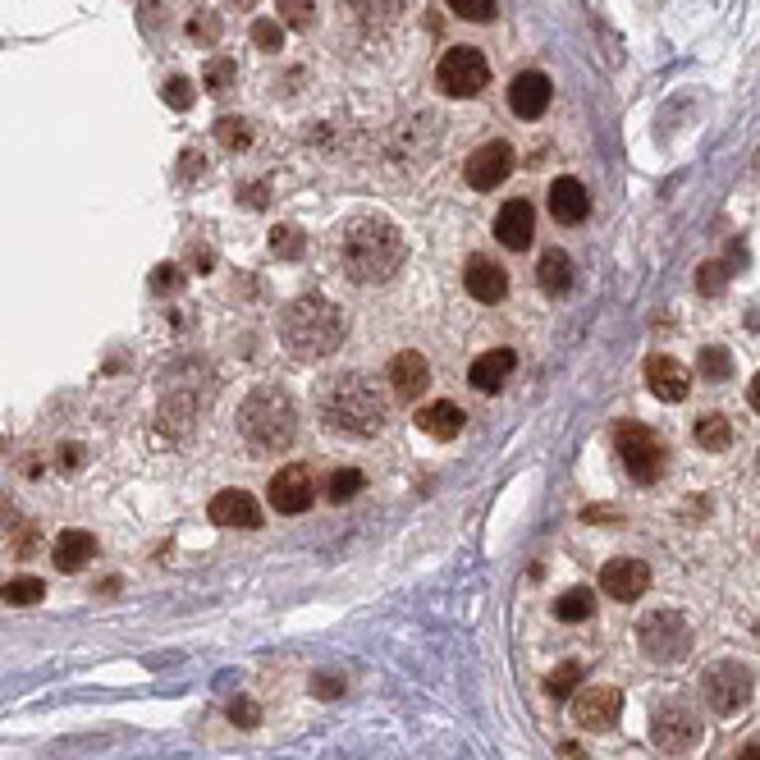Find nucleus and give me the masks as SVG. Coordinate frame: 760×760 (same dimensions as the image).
<instances>
[{"label": "nucleus", "instance_id": "obj_46", "mask_svg": "<svg viewBox=\"0 0 760 760\" xmlns=\"http://www.w3.org/2000/svg\"><path fill=\"white\" fill-rule=\"evenodd\" d=\"M179 161H184V165H179V174H184V179H202V174H207V156L197 152V147H188Z\"/></svg>", "mask_w": 760, "mask_h": 760}, {"label": "nucleus", "instance_id": "obj_32", "mask_svg": "<svg viewBox=\"0 0 760 760\" xmlns=\"http://www.w3.org/2000/svg\"><path fill=\"white\" fill-rule=\"evenodd\" d=\"M202 83H207V92H229V87L239 83V65H234V55H211L207 69H202Z\"/></svg>", "mask_w": 760, "mask_h": 760}, {"label": "nucleus", "instance_id": "obj_2", "mask_svg": "<svg viewBox=\"0 0 760 760\" xmlns=\"http://www.w3.org/2000/svg\"><path fill=\"white\" fill-rule=\"evenodd\" d=\"M316 413L321 426L339 435H376L390 417V403L380 394V385L362 371H344V376H330L316 394Z\"/></svg>", "mask_w": 760, "mask_h": 760}, {"label": "nucleus", "instance_id": "obj_25", "mask_svg": "<svg viewBox=\"0 0 760 760\" xmlns=\"http://www.w3.org/2000/svg\"><path fill=\"white\" fill-rule=\"evenodd\" d=\"M348 5V14L362 23V28H390L403 14V0H339Z\"/></svg>", "mask_w": 760, "mask_h": 760}, {"label": "nucleus", "instance_id": "obj_48", "mask_svg": "<svg viewBox=\"0 0 760 760\" xmlns=\"http://www.w3.org/2000/svg\"><path fill=\"white\" fill-rule=\"evenodd\" d=\"M55 463L65 467V472H78L83 467V445H60V458Z\"/></svg>", "mask_w": 760, "mask_h": 760}, {"label": "nucleus", "instance_id": "obj_44", "mask_svg": "<svg viewBox=\"0 0 760 760\" xmlns=\"http://www.w3.org/2000/svg\"><path fill=\"white\" fill-rule=\"evenodd\" d=\"M344 687H348L344 674H330V669L312 678V696H321V701H335V696H344Z\"/></svg>", "mask_w": 760, "mask_h": 760}, {"label": "nucleus", "instance_id": "obj_20", "mask_svg": "<svg viewBox=\"0 0 760 760\" xmlns=\"http://www.w3.org/2000/svg\"><path fill=\"white\" fill-rule=\"evenodd\" d=\"M463 284L477 303H500V298L509 294V275H504L500 261H490V257H467Z\"/></svg>", "mask_w": 760, "mask_h": 760}, {"label": "nucleus", "instance_id": "obj_13", "mask_svg": "<svg viewBox=\"0 0 760 760\" xmlns=\"http://www.w3.org/2000/svg\"><path fill=\"white\" fill-rule=\"evenodd\" d=\"M646 587H651V568L641 564V559H609V564L600 568V591H605L609 600L632 605V600L646 596Z\"/></svg>", "mask_w": 760, "mask_h": 760}, {"label": "nucleus", "instance_id": "obj_34", "mask_svg": "<svg viewBox=\"0 0 760 760\" xmlns=\"http://www.w3.org/2000/svg\"><path fill=\"white\" fill-rule=\"evenodd\" d=\"M358 490H362V472H358V467H335V472H330L326 495H330V500H335V504L353 500Z\"/></svg>", "mask_w": 760, "mask_h": 760}, {"label": "nucleus", "instance_id": "obj_6", "mask_svg": "<svg viewBox=\"0 0 760 760\" xmlns=\"http://www.w3.org/2000/svg\"><path fill=\"white\" fill-rule=\"evenodd\" d=\"M651 738L664 756H687V751H696V742H701V715L692 710V701H683V696L655 701Z\"/></svg>", "mask_w": 760, "mask_h": 760}, {"label": "nucleus", "instance_id": "obj_45", "mask_svg": "<svg viewBox=\"0 0 760 760\" xmlns=\"http://www.w3.org/2000/svg\"><path fill=\"white\" fill-rule=\"evenodd\" d=\"M266 202H271V184H266V179H257V184L243 188V207L248 211H261Z\"/></svg>", "mask_w": 760, "mask_h": 760}, {"label": "nucleus", "instance_id": "obj_19", "mask_svg": "<svg viewBox=\"0 0 760 760\" xmlns=\"http://www.w3.org/2000/svg\"><path fill=\"white\" fill-rule=\"evenodd\" d=\"M550 216L559 225H582L591 216V197H587V184L564 174V179H554L550 184Z\"/></svg>", "mask_w": 760, "mask_h": 760}, {"label": "nucleus", "instance_id": "obj_41", "mask_svg": "<svg viewBox=\"0 0 760 760\" xmlns=\"http://www.w3.org/2000/svg\"><path fill=\"white\" fill-rule=\"evenodd\" d=\"M161 97H165V106H174V110H188V106H193V97H197V87L188 83L184 74H174L170 83L161 87Z\"/></svg>", "mask_w": 760, "mask_h": 760}, {"label": "nucleus", "instance_id": "obj_29", "mask_svg": "<svg viewBox=\"0 0 760 760\" xmlns=\"http://www.w3.org/2000/svg\"><path fill=\"white\" fill-rule=\"evenodd\" d=\"M216 142L225 147V152H248L252 147V120H243V115L216 120Z\"/></svg>", "mask_w": 760, "mask_h": 760}, {"label": "nucleus", "instance_id": "obj_51", "mask_svg": "<svg viewBox=\"0 0 760 760\" xmlns=\"http://www.w3.org/2000/svg\"><path fill=\"white\" fill-rule=\"evenodd\" d=\"M229 5H234V10H252V5H257V0H229Z\"/></svg>", "mask_w": 760, "mask_h": 760}, {"label": "nucleus", "instance_id": "obj_27", "mask_svg": "<svg viewBox=\"0 0 760 760\" xmlns=\"http://www.w3.org/2000/svg\"><path fill=\"white\" fill-rule=\"evenodd\" d=\"M161 426L170 435H184L188 426H193V417H197V403H193V394H170V399H161Z\"/></svg>", "mask_w": 760, "mask_h": 760}, {"label": "nucleus", "instance_id": "obj_4", "mask_svg": "<svg viewBox=\"0 0 760 760\" xmlns=\"http://www.w3.org/2000/svg\"><path fill=\"white\" fill-rule=\"evenodd\" d=\"M239 431L252 449L280 454V449L294 445V435H298V403L280 385H257L239 408Z\"/></svg>", "mask_w": 760, "mask_h": 760}, {"label": "nucleus", "instance_id": "obj_37", "mask_svg": "<svg viewBox=\"0 0 760 760\" xmlns=\"http://www.w3.org/2000/svg\"><path fill=\"white\" fill-rule=\"evenodd\" d=\"M188 37H193V42H202V46H216L220 42V14L197 10L193 19H188Z\"/></svg>", "mask_w": 760, "mask_h": 760}, {"label": "nucleus", "instance_id": "obj_38", "mask_svg": "<svg viewBox=\"0 0 760 760\" xmlns=\"http://www.w3.org/2000/svg\"><path fill=\"white\" fill-rule=\"evenodd\" d=\"M252 46H257V51H266V55H275L284 46V28L275 19H257V23H252Z\"/></svg>", "mask_w": 760, "mask_h": 760}, {"label": "nucleus", "instance_id": "obj_39", "mask_svg": "<svg viewBox=\"0 0 760 760\" xmlns=\"http://www.w3.org/2000/svg\"><path fill=\"white\" fill-rule=\"evenodd\" d=\"M225 715L234 728H257L261 724V706L252 701V696H234V701L225 706Z\"/></svg>", "mask_w": 760, "mask_h": 760}, {"label": "nucleus", "instance_id": "obj_1", "mask_svg": "<svg viewBox=\"0 0 760 760\" xmlns=\"http://www.w3.org/2000/svg\"><path fill=\"white\" fill-rule=\"evenodd\" d=\"M403 229L390 216H353L339 229V261H344V275L358 284H380L390 280L403 266Z\"/></svg>", "mask_w": 760, "mask_h": 760}, {"label": "nucleus", "instance_id": "obj_10", "mask_svg": "<svg viewBox=\"0 0 760 760\" xmlns=\"http://www.w3.org/2000/svg\"><path fill=\"white\" fill-rule=\"evenodd\" d=\"M623 715V692L619 687H587V692H577L573 696V724L577 728H587V733H605V728H614Z\"/></svg>", "mask_w": 760, "mask_h": 760}, {"label": "nucleus", "instance_id": "obj_14", "mask_svg": "<svg viewBox=\"0 0 760 760\" xmlns=\"http://www.w3.org/2000/svg\"><path fill=\"white\" fill-rule=\"evenodd\" d=\"M207 513L225 532H257L261 527V504L252 500L248 490H220V495H211Z\"/></svg>", "mask_w": 760, "mask_h": 760}, {"label": "nucleus", "instance_id": "obj_33", "mask_svg": "<svg viewBox=\"0 0 760 760\" xmlns=\"http://www.w3.org/2000/svg\"><path fill=\"white\" fill-rule=\"evenodd\" d=\"M42 596H46L42 577H10V582L0 587V600H5V605H37Z\"/></svg>", "mask_w": 760, "mask_h": 760}, {"label": "nucleus", "instance_id": "obj_7", "mask_svg": "<svg viewBox=\"0 0 760 760\" xmlns=\"http://www.w3.org/2000/svg\"><path fill=\"white\" fill-rule=\"evenodd\" d=\"M637 641L655 664H678L692 655V628H687V619L678 609H651L637 623Z\"/></svg>", "mask_w": 760, "mask_h": 760}, {"label": "nucleus", "instance_id": "obj_21", "mask_svg": "<svg viewBox=\"0 0 760 760\" xmlns=\"http://www.w3.org/2000/svg\"><path fill=\"white\" fill-rule=\"evenodd\" d=\"M513 367H518V353H513V348H490V353H481V358L467 367V380H472V390L495 394L504 380L513 376Z\"/></svg>", "mask_w": 760, "mask_h": 760}, {"label": "nucleus", "instance_id": "obj_3", "mask_svg": "<svg viewBox=\"0 0 760 760\" xmlns=\"http://www.w3.org/2000/svg\"><path fill=\"white\" fill-rule=\"evenodd\" d=\"M280 339L289 348V358L298 362H321L344 344V312L330 298L307 294L280 312Z\"/></svg>", "mask_w": 760, "mask_h": 760}, {"label": "nucleus", "instance_id": "obj_30", "mask_svg": "<svg viewBox=\"0 0 760 760\" xmlns=\"http://www.w3.org/2000/svg\"><path fill=\"white\" fill-rule=\"evenodd\" d=\"M303 252H307V234H303V229H294V225H275L271 229V257L298 261Z\"/></svg>", "mask_w": 760, "mask_h": 760}, {"label": "nucleus", "instance_id": "obj_23", "mask_svg": "<svg viewBox=\"0 0 760 760\" xmlns=\"http://www.w3.org/2000/svg\"><path fill=\"white\" fill-rule=\"evenodd\" d=\"M92 554H97V541H92L87 532H78V527L60 532L55 536V545H51V559H55L60 573H83V568L92 564Z\"/></svg>", "mask_w": 760, "mask_h": 760}, {"label": "nucleus", "instance_id": "obj_47", "mask_svg": "<svg viewBox=\"0 0 760 760\" xmlns=\"http://www.w3.org/2000/svg\"><path fill=\"white\" fill-rule=\"evenodd\" d=\"M188 261H193L197 271H211V266H216V252H211L207 243H193V248H188Z\"/></svg>", "mask_w": 760, "mask_h": 760}, {"label": "nucleus", "instance_id": "obj_22", "mask_svg": "<svg viewBox=\"0 0 760 760\" xmlns=\"http://www.w3.org/2000/svg\"><path fill=\"white\" fill-rule=\"evenodd\" d=\"M417 431H426L431 440H454L458 431H463V408H458L454 399H435L426 403V408H417Z\"/></svg>", "mask_w": 760, "mask_h": 760}, {"label": "nucleus", "instance_id": "obj_17", "mask_svg": "<svg viewBox=\"0 0 760 760\" xmlns=\"http://www.w3.org/2000/svg\"><path fill=\"white\" fill-rule=\"evenodd\" d=\"M646 385H651L655 399L683 403L687 390H692V376H687V367L678 358H669V353H651V358H646Z\"/></svg>", "mask_w": 760, "mask_h": 760}, {"label": "nucleus", "instance_id": "obj_9", "mask_svg": "<svg viewBox=\"0 0 760 760\" xmlns=\"http://www.w3.org/2000/svg\"><path fill=\"white\" fill-rule=\"evenodd\" d=\"M435 83H440V92H449V97H477L481 87L490 83V65H486V55L477 51V46H454V51L440 55V65H435Z\"/></svg>", "mask_w": 760, "mask_h": 760}, {"label": "nucleus", "instance_id": "obj_12", "mask_svg": "<svg viewBox=\"0 0 760 760\" xmlns=\"http://www.w3.org/2000/svg\"><path fill=\"white\" fill-rule=\"evenodd\" d=\"M312 500H316V486L303 463H289L271 477V509L275 513H289V518H294V513L312 509Z\"/></svg>", "mask_w": 760, "mask_h": 760}, {"label": "nucleus", "instance_id": "obj_28", "mask_svg": "<svg viewBox=\"0 0 760 760\" xmlns=\"http://www.w3.org/2000/svg\"><path fill=\"white\" fill-rule=\"evenodd\" d=\"M591 614H596V596L587 587H573L554 600V619H564V623H587Z\"/></svg>", "mask_w": 760, "mask_h": 760}, {"label": "nucleus", "instance_id": "obj_18", "mask_svg": "<svg viewBox=\"0 0 760 760\" xmlns=\"http://www.w3.org/2000/svg\"><path fill=\"white\" fill-rule=\"evenodd\" d=\"M532 234H536V211H532V202H522V197L504 202L500 216H495V239H500L509 252H527Z\"/></svg>", "mask_w": 760, "mask_h": 760}, {"label": "nucleus", "instance_id": "obj_42", "mask_svg": "<svg viewBox=\"0 0 760 760\" xmlns=\"http://www.w3.org/2000/svg\"><path fill=\"white\" fill-rule=\"evenodd\" d=\"M449 10L467 23H490L495 19V0H449Z\"/></svg>", "mask_w": 760, "mask_h": 760}, {"label": "nucleus", "instance_id": "obj_35", "mask_svg": "<svg viewBox=\"0 0 760 760\" xmlns=\"http://www.w3.org/2000/svg\"><path fill=\"white\" fill-rule=\"evenodd\" d=\"M280 19H284V28L307 33V28H316V5L312 0H280Z\"/></svg>", "mask_w": 760, "mask_h": 760}, {"label": "nucleus", "instance_id": "obj_49", "mask_svg": "<svg viewBox=\"0 0 760 760\" xmlns=\"http://www.w3.org/2000/svg\"><path fill=\"white\" fill-rule=\"evenodd\" d=\"M738 760H760V738H756V742H742Z\"/></svg>", "mask_w": 760, "mask_h": 760}, {"label": "nucleus", "instance_id": "obj_24", "mask_svg": "<svg viewBox=\"0 0 760 760\" xmlns=\"http://www.w3.org/2000/svg\"><path fill=\"white\" fill-rule=\"evenodd\" d=\"M536 284H541L545 298H564L568 289H573V261H568L559 248H550L541 257V266H536Z\"/></svg>", "mask_w": 760, "mask_h": 760}, {"label": "nucleus", "instance_id": "obj_5", "mask_svg": "<svg viewBox=\"0 0 760 760\" xmlns=\"http://www.w3.org/2000/svg\"><path fill=\"white\" fill-rule=\"evenodd\" d=\"M751 692H756V683H751V669L742 660H715V664H706V674H701V696H706V706L715 710L719 719L742 715Z\"/></svg>", "mask_w": 760, "mask_h": 760}, {"label": "nucleus", "instance_id": "obj_36", "mask_svg": "<svg viewBox=\"0 0 760 760\" xmlns=\"http://www.w3.org/2000/svg\"><path fill=\"white\" fill-rule=\"evenodd\" d=\"M701 376L706 380H728L733 376V358H728V348H719V344H710V348H701Z\"/></svg>", "mask_w": 760, "mask_h": 760}, {"label": "nucleus", "instance_id": "obj_50", "mask_svg": "<svg viewBox=\"0 0 760 760\" xmlns=\"http://www.w3.org/2000/svg\"><path fill=\"white\" fill-rule=\"evenodd\" d=\"M747 399H751V408L760 413V376H751V390H747Z\"/></svg>", "mask_w": 760, "mask_h": 760}, {"label": "nucleus", "instance_id": "obj_43", "mask_svg": "<svg viewBox=\"0 0 760 760\" xmlns=\"http://www.w3.org/2000/svg\"><path fill=\"white\" fill-rule=\"evenodd\" d=\"M152 289L156 294H179V289H184V271H179V266H156Z\"/></svg>", "mask_w": 760, "mask_h": 760}, {"label": "nucleus", "instance_id": "obj_26", "mask_svg": "<svg viewBox=\"0 0 760 760\" xmlns=\"http://www.w3.org/2000/svg\"><path fill=\"white\" fill-rule=\"evenodd\" d=\"M696 445L706 449V454H724L733 445V426H728L724 413H706L696 422Z\"/></svg>", "mask_w": 760, "mask_h": 760}, {"label": "nucleus", "instance_id": "obj_40", "mask_svg": "<svg viewBox=\"0 0 760 760\" xmlns=\"http://www.w3.org/2000/svg\"><path fill=\"white\" fill-rule=\"evenodd\" d=\"M728 261H706V266H701V275H696V289H701V294H724V284H728Z\"/></svg>", "mask_w": 760, "mask_h": 760}, {"label": "nucleus", "instance_id": "obj_16", "mask_svg": "<svg viewBox=\"0 0 760 760\" xmlns=\"http://www.w3.org/2000/svg\"><path fill=\"white\" fill-rule=\"evenodd\" d=\"M550 97H554V87L541 69H522L509 83V106L518 120H541L545 110H550Z\"/></svg>", "mask_w": 760, "mask_h": 760}, {"label": "nucleus", "instance_id": "obj_8", "mask_svg": "<svg viewBox=\"0 0 760 760\" xmlns=\"http://www.w3.org/2000/svg\"><path fill=\"white\" fill-rule=\"evenodd\" d=\"M614 445H619V454H623V467H628L641 486H651V481L664 477L669 449H664V440L651 431V426H641V422L614 426Z\"/></svg>", "mask_w": 760, "mask_h": 760}, {"label": "nucleus", "instance_id": "obj_31", "mask_svg": "<svg viewBox=\"0 0 760 760\" xmlns=\"http://www.w3.org/2000/svg\"><path fill=\"white\" fill-rule=\"evenodd\" d=\"M582 664L577 660H564L559 669H550V678H545V696H554V701H564V696H573L577 692V683H582Z\"/></svg>", "mask_w": 760, "mask_h": 760}, {"label": "nucleus", "instance_id": "obj_11", "mask_svg": "<svg viewBox=\"0 0 760 760\" xmlns=\"http://www.w3.org/2000/svg\"><path fill=\"white\" fill-rule=\"evenodd\" d=\"M509 170H513V147L509 142H481L477 152L467 156V165H463V174H467V184L477 188V193H490V188H500L504 179H509Z\"/></svg>", "mask_w": 760, "mask_h": 760}, {"label": "nucleus", "instance_id": "obj_15", "mask_svg": "<svg viewBox=\"0 0 760 760\" xmlns=\"http://www.w3.org/2000/svg\"><path fill=\"white\" fill-rule=\"evenodd\" d=\"M385 380H390L394 399L417 403L426 390H431V362H426L417 348H408V353H394V358H390V371H385Z\"/></svg>", "mask_w": 760, "mask_h": 760}]
</instances>
